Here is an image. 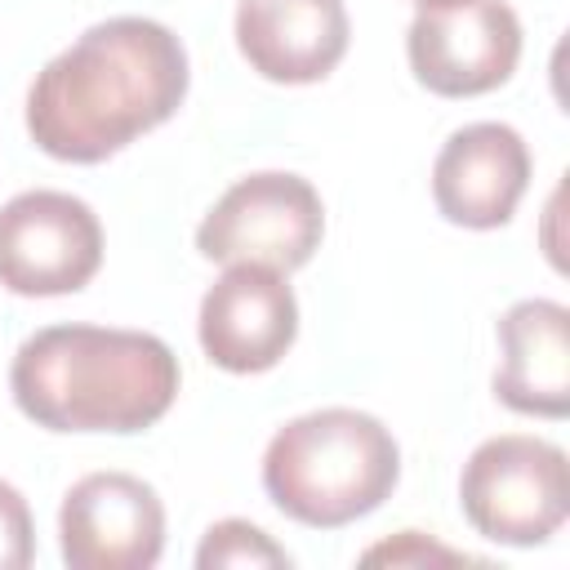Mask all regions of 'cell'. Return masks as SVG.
Returning a JSON list of instances; mask_svg holds the SVG:
<instances>
[{
	"label": "cell",
	"mask_w": 570,
	"mask_h": 570,
	"mask_svg": "<svg viewBox=\"0 0 570 570\" xmlns=\"http://www.w3.org/2000/svg\"><path fill=\"white\" fill-rule=\"evenodd\" d=\"M187 49L151 18H107L76 36L27 89V129L40 151L98 165L165 125L187 98Z\"/></svg>",
	"instance_id": "6da1fadb"
},
{
	"label": "cell",
	"mask_w": 570,
	"mask_h": 570,
	"mask_svg": "<svg viewBox=\"0 0 570 570\" xmlns=\"http://www.w3.org/2000/svg\"><path fill=\"white\" fill-rule=\"evenodd\" d=\"M18 410L49 432H142L178 396V356L165 338L107 325L36 330L13 365Z\"/></svg>",
	"instance_id": "7a4b0ae2"
},
{
	"label": "cell",
	"mask_w": 570,
	"mask_h": 570,
	"mask_svg": "<svg viewBox=\"0 0 570 570\" xmlns=\"http://www.w3.org/2000/svg\"><path fill=\"white\" fill-rule=\"evenodd\" d=\"M401 481L392 432L347 405L312 410L276 428L263 450V490L298 525L338 530L370 517Z\"/></svg>",
	"instance_id": "3957f363"
},
{
	"label": "cell",
	"mask_w": 570,
	"mask_h": 570,
	"mask_svg": "<svg viewBox=\"0 0 570 570\" xmlns=\"http://www.w3.org/2000/svg\"><path fill=\"white\" fill-rule=\"evenodd\" d=\"M459 508L468 525L490 543H508V548L548 543L570 517L566 450L525 432H503L481 441L463 463Z\"/></svg>",
	"instance_id": "277c9868"
},
{
	"label": "cell",
	"mask_w": 570,
	"mask_h": 570,
	"mask_svg": "<svg viewBox=\"0 0 570 570\" xmlns=\"http://www.w3.org/2000/svg\"><path fill=\"white\" fill-rule=\"evenodd\" d=\"M325 236V205L298 174L263 169L232 183L196 227V249L209 263H258L272 272L303 267Z\"/></svg>",
	"instance_id": "5b68a950"
},
{
	"label": "cell",
	"mask_w": 570,
	"mask_h": 570,
	"mask_svg": "<svg viewBox=\"0 0 570 570\" xmlns=\"http://www.w3.org/2000/svg\"><path fill=\"white\" fill-rule=\"evenodd\" d=\"M102 267V223L71 191H18L0 209V285L22 298L76 294Z\"/></svg>",
	"instance_id": "8992f818"
},
{
	"label": "cell",
	"mask_w": 570,
	"mask_h": 570,
	"mask_svg": "<svg viewBox=\"0 0 570 570\" xmlns=\"http://www.w3.org/2000/svg\"><path fill=\"white\" fill-rule=\"evenodd\" d=\"M405 58L423 89L476 98L517 71L521 22L503 0H432L405 31Z\"/></svg>",
	"instance_id": "52a82bcc"
},
{
	"label": "cell",
	"mask_w": 570,
	"mask_h": 570,
	"mask_svg": "<svg viewBox=\"0 0 570 570\" xmlns=\"http://www.w3.org/2000/svg\"><path fill=\"white\" fill-rule=\"evenodd\" d=\"M58 534L71 570H151L165 548V508L142 476L89 472L67 490Z\"/></svg>",
	"instance_id": "ba28073f"
},
{
	"label": "cell",
	"mask_w": 570,
	"mask_h": 570,
	"mask_svg": "<svg viewBox=\"0 0 570 570\" xmlns=\"http://www.w3.org/2000/svg\"><path fill=\"white\" fill-rule=\"evenodd\" d=\"M196 334L205 356L227 374L272 370L298 338V303L285 272L227 263V272L200 298Z\"/></svg>",
	"instance_id": "9c48e42d"
},
{
	"label": "cell",
	"mask_w": 570,
	"mask_h": 570,
	"mask_svg": "<svg viewBox=\"0 0 570 570\" xmlns=\"http://www.w3.org/2000/svg\"><path fill=\"white\" fill-rule=\"evenodd\" d=\"M530 187V147L503 120H476L445 138L432 165L436 209L472 232L503 227Z\"/></svg>",
	"instance_id": "30bf717a"
},
{
	"label": "cell",
	"mask_w": 570,
	"mask_h": 570,
	"mask_svg": "<svg viewBox=\"0 0 570 570\" xmlns=\"http://www.w3.org/2000/svg\"><path fill=\"white\" fill-rule=\"evenodd\" d=\"M343 0H240L236 45L245 62L276 85L325 80L347 53Z\"/></svg>",
	"instance_id": "8fae6325"
},
{
	"label": "cell",
	"mask_w": 570,
	"mask_h": 570,
	"mask_svg": "<svg viewBox=\"0 0 570 570\" xmlns=\"http://www.w3.org/2000/svg\"><path fill=\"white\" fill-rule=\"evenodd\" d=\"M494 396L517 414H570V312L552 298H521L499 316Z\"/></svg>",
	"instance_id": "7c38bea8"
},
{
	"label": "cell",
	"mask_w": 570,
	"mask_h": 570,
	"mask_svg": "<svg viewBox=\"0 0 570 570\" xmlns=\"http://www.w3.org/2000/svg\"><path fill=\"white\" fill-rule=\"evenodd\" d=\"M196 566L200 570H254V566H267V570H285L289 566V552L281 543H272L258 525L249 521H218L205 530L200 548H196Z\"/></svg>",
	"instance_id": "4fadbf2b"
},
{
	"label": "cell",
	"mask_w": 570,
	"mask_h": 570,
	"mask_svg": "<svg viewBox=\"0 0 570 570\" xmlns=\"http://www.w3.org/2000/svg\"><path fill=\"white\" fill-rule=\"evenodd\" d=\"M36 557V530L27 499L0 481V570H27Z\"/></svg>",
	"instance_id": "5bb4252c"
},
{
	"label": "cell",
	"mask_w": 570,
	"mask_h": 570,
	"mask_svg": "<svg viewBox=\"0 0 570 570\" xmlns=\"http://www.w3.org/2000/svg\"><path fill=\"white\" fill-rule=\"evenodd\" d=\"M365 561H468L450 548H436V543H423L419 530H405L401 543H383V548H370Z\"/></svg>",
	"instance_id": "9a60e30c"
},
{
	"label": "cell",
	"mask_w": 570,
	"mask_h": 570,
	"mask_svg": "<svg viewBox=\"0 0 570 570\" xmlns=\"http://www.w3.org/2000/svg\"><path fill=\"white\" fill-rule=\"evenodd\" d=\"M414 4H432V0H414Z\"/></svg>",
	"instance_id": "2e32d148"
}]
</instances>
